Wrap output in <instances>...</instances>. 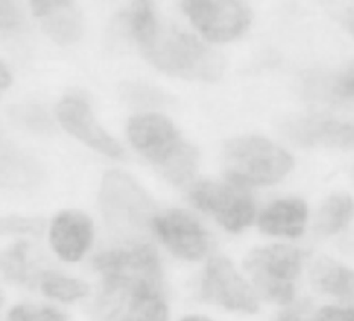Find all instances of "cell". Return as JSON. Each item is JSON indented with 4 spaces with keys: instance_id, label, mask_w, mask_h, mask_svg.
<instances>
[{
    "instance_id": "30",
    "label": "cell",
    "mask_w": 354,
    "mask_h": 321,
    "mask_svg": "<svg viewBox=\"0 0 354 321\" xmlns=\"http://www.w3.org/2000/svg\"><path fill=\"white\" fill-rule=\"evenodd\" d=\"M3 306V293H1V289H0V309Z\"/></svg>"
},
{
    "instance_id": "3",
    "label": "cell",
    "mask_w": 354,
    "mask_h": 321,
    "mask_svg": "<svg viewBox=\"0 0 354 321\" xmlns=\"http://www.w3.org/2000/svg\"><path fill=\"white\" fill-rule=\"evenodd\" d=\"M127 134L133 147L155 163L173 184H184L195 174L196 149L181 140L173 123L156 113L131 118Z\"/></svg>"
},
{
    "instance_id": "6",
    "label": "cell",
    "mask_w": 354,
    "mask_h": 321,
    "mask_svg": "<svg viewBox=\"0 0 354 321\" xmlns=\"http://www.w3.org/2000/svg\"><path fill=\"white\" fill-rule=\"evenodd\" d=\"M289 154L264 137L246 136L228 141L223 149V170L236 185H268L292 167Z\"/></svg>"
},
{
    "instance_id": "16",
    "label": "cell",
    "mask_w": 354,
    "mask_h": 321,
    "mask_svg": "<svg viewBox=\"0 0 354 321\" xmlns=\"http://www.w3.org/2000/svg\"><path fill=\"white\" fill-rule=\"evenodd\" d=\"M123 318L126 321H173L165 284H138L130 293Z\"/></svg>"
},
{
    "instance_id": "9",
    "label": "cell",
    "mask_w": 354,
    "mask_h": 321,
    "mask_svg": "<svg viewBox=\"0 0 354 321\" xmlns=\"http://www.w3.org/2000/svg\"><path fill=\"white\" fill-rule=\"evenodd\" d=\"M181 7L198 30L212 42H228L250 25L252 11L241 1L188 0Z\"/></svg>"
},
{
    "instance_id": "20",
    "label": "cell",
    "mask_w": 354,
    "mask_h": 321,
    "mask_svg": "<svg viewBox=\"0 0 354 321\" xmlns=\"http://www.w3.org/2000/svg\"><path fill=\"white\" fill-rule=\"evenodd\" d=\"M7 321H68V317L65 313L53 306L21 303L10 309Z\"/></svg>"
},
{
    "instance_id": "25",
    "label": "cell",
    "mask_w": 354,
    "mask_h": 321,
    "mask_svg": "<svg viewBox=\"0 0 354 321\" xmlns=\"http://www.w3.org/2000/svg\"><path fill=\"white\" fill-rule=\"evenodd\" d=\"M24 24L21 8L11 1H0V30H14Z\"/></svg>"
},
{
    "instance_id": "2",
    "label": "cell",
    "mask_w": 354,
    "mask_h": 321,
    "mask_svg": "<svg viewBox=\"0 0 354 321\" xmlns=\"http://www.w3.org/2000/svg\"><path fill=\"white\" fill-rule=\"evenodd\" d=\"M140 51L158 69L187 79L214 82L224 71L221 54L194 35L159 21L151 37L140 46Z\"/></svg>"
},
{
    "instance_id": "1",
    "label": "cell",
    "mask_w": 354,
    "mask_h": 321,
    "mask_svg": "<svg viewBox=\"0 0 354 321\" xmlns=\"http://www.w3.org/2000/svg\"><path fill=\"white\" fill-rule=\"evenodd\" d=\"M307 257L301 248L275 241L250 248L242 257L241 268L260 302L279 309L299 299L297 282Z\"/></svg>"
},
{
    "instance_id": "8",
    "label": "cell",
    "mask_w": 354,
    "mask_h": 321,
    "mask_svg": "<svg viewBox=\"0 0 354 321\" xmlns=\"http://www.w3.org/2000/svg\"><path fill=\"white\" fill-rule=\"evenodd\" d=\"M189 201L230 234H241L256 217L252 196L234 183L198 181L189 191Z\"/></svg>"
},
{
    "instance_id": "24",
    "label": "cell",
    "mask_w": 354,
    "mask_h": 321,
    "mask_svg": "<svg viewBox=\"0 0 354 321\" xmlns=\"http://www.w3.org/2000/svg\"><path fill=\"white\" fill-rule=\"evenodd\" d=\"M311 321H354V304H315Z\"/></svg>"
},
{
    "instance_id": "10",
    "label": "cell",
    "mask_w": 354,
    "mask_h": 321,
    "mask_svg": "<svg viewBox=\"0 0 354 321\" xmlns=\"http://www.w3.org/2000/svg\"><path fill=\"white\" fill-rule=\"evenodd\" d=\"M57 118L62 127L95 151L111 156L123 158L124 151L95 120L90 107L75 97H68L57 105Z\"/></svg>"
},
{
    "instance_id": "26",
    "label": "cell",
    "mask_w": 354,
    "mask_h": 321,
    "mask_svg": "<svg viewBox=\"0 0 354 321\" xmlns=\"http://www.w3.org/2000/svg\"><path fill=\"white\" fill-rule=\"evenodd\" d=\"M24 120L30 129H46L50 126L47 115L43 113L39 108H28L24 112Z\"/></svg>"
},
{
    "instance_id": "5",
    "label": "cell",
    "mask_w": 354,
    "mask_h": 321,
    "mask_svg": "<svg viewBox=\"0 0 354 321\" xmlns=\"http://www.w3.org/2000/svg\"><path fill=\"white\" fill-rule=\"evenodd\" d=\"M194 299L235 317H254L263 306L242 268L239 270L228 256L216 252L203 262Z\"/></svg>"
},
{
    "instance_id": "31",
    "label": "cell",
    "mask_w": 354,
    "mask_h": 321,
    "mask_svg": "<svg viewBox=\"0 0 354 321\" xmlns=\"http://www.w3.org/2000/svg\"><path fill=\"white\" fill-rule=\"evenodd\" d=\"M115 321H126V320H124L123 317H119V318H118V320H115Z\"/></svg>"
},
{
    "instance_id": "27",
    "label": "cell",
    "mask_w": 354,
    "mask_h": 321,
    "mask_svg": "<svg viewBox=\"0 0 354 321\" xmlns=\"http://www.w3.org/2000/svg\"><path fill=\"white\" fill-rule=\"evenodd\" d=\"M173 321H221V320L205 311H187L173 318Z\"/></svg>"
},
{
    "instance_id": "13",
    "label": "cell",
    "mask_w": 354,
    "mask_h": 321,
    "mask_svg": "<svg viewBox=\"0 0 354 321\" xmlns=\"http://www.w3.org/2000/svg\"><path fill=\"white\" fill-rule=\"evenodd\" d=\"M308 220L306 202L296 198L279 199L268 205L256 219L257 228L270 238L297 239L303 237Z\"/></svg>"
},
{
    "instance_id": "19",
    "label": "cell",
    "mask_w": 354,
    "mask_h": 321,
    "mask_svg": "<svg viewBox=\"0 0 354 321\" xmlns=\"http://www.w3.org/2000/svg\"><path fill=\"white\" fill-rule=\"evenodd\" d=\"M39 288L44 296L61 303H72L90 293V286L84 281L54 271H43L39 278Z\"/></svg>"
},
{
    "instance_id": "14",
    "label": "cell",
    "mask_w": 354,
    "mask_h": 321,
    "mask_svg": "<svg viewBox=\"0 0 354 321\" xmlns=\"http://www.w3.org/2000/svg\"><path fill=\"white\" fill-rule=\"evenodd\" d=\"M32 12L41 19V28L54 42L69 44L76 42L83 30L82 15L72 1L35 0Z\"/></svg>"
},
{
    "instance_id": "11",
    "label": "cell",
    "mask_w": 354,
    "mask_h": 321,
    "mask_svg": "<svg viewBox=\"0 0 354 321\" xmlns=\"http://www.w3.org/2000/svg\"><path fill=\"white\" fill-rule=\"evenodd\" d=\"M94 227L80 210H62L51 221L48 241L54 253L64 262H79L91 246Z\"/></svg>"
},
{
    "instance_id": "12",
    "label": "cell",
    "mask_w": 354,
    "mask_h": 321,
    "mask_svg": "<svg viewBox=\"0 0 354 321\" xmlns=\"http://www.w3.org/2000/svg\"><path fill=\"white\" fill-rule=\"evenodd\" d=\"M307 277L314 292L328 303L354 304V268L321 255L311 259L307 264Z\"/></svg>"
},
{
    "instance_id": "7",
    "label": "cell",
    "mask_w": 354,
    "mask_h": 321,
    "mask_svg": "<svg viewBox=\"0 0 354 321\" xmlns=\"http://www.w3.org/2000/svg\"><path fill=\"white\" fill-rule=\"evenodd\" d=\"M149 235L180 262L199 263L214 253L210 231L198 217L183 209L156 212Z\"/></svg>"
},
{
    "instance_id": "4",
    "label": "cell",
    "mask_w": 354,
    "mask_h": 321,
    "mask_svg": "<svg viewBox=\"0 0 354 321\" xmlns=\"http://www.w3.org/2000/svg\"><path fill=\"white\" fill-rule=\"evenodd\" d=\"M100 206L106 226L119 242L149 238L156 209L145 191L126 173L111 170L101 184Z\"/></svg>"
},
{
    "instance_id": "17",
    "label": "cell",
    "mask_w": 354,
    "mask_h": 321,
    "mask_svg": "<svg viewBox=\"0 0 354 321\" xmlns=\"http://www.w3.org/2000/svg\"><path fill=\"white\" fill-rule=\"evenodd\" d=\"M354 217V201L347 194L330 195L319 208L313 230L319 238H329L340 234Z\"/></svg>"
},
{
    "instance_id": "28",
    "label": "cell",
    "mask_w": 354,
    "mask_h": 321,
    "mask_svg": "<svg viewBox=\"0 0 354 321\" xmlns=\"http://www.w3.org/2000/svg\"><path fill=\"white\" fill-rule=\"evenodd\" d=\"M10 84H11L10 71L7 69V66L3 62H0V93L3 90H6Z\"/></svg>"
},
{
    "instance_id": "21",
    "label": "cell",
    "mask_w": 354,
    "mask_h": 321,
    "mask_svg": "<svg viewBox=\"0 0 354 321\" xmlns=\"http://www.w3.org/2000/svg\"><path fill=\"white\" fill-rule=\"evenodd\" d=\"M44 230V220L33 216H4L0 217V237L6 235H40Z\"/></svg>"
},
{
    "instance_id": "15",
    "label": "cell",
    "mask_w": 354,
    "mask_h": 321,
    "mask_svg": "<svg viewBox=\"0 0 354 321\" xmlns=\"http://www.w3.org/2000/svg\"><path fill=\"white\" fill-rule=\"evenodd\" d=\"M293 140L301 144H325L332 147L354 145V119H301L288 126Z\"/></svg>"
},
{
    "instance_id": "18",
    "label": "cell",
    "mask_w": 354,
    "mask_h": 321,
    "mask_svg": "<svg viewBox=\"0 0 354 321\" xmlns=\"http://www.w3.org/2000/svg\"><path fill=\"white\" fill-rule=\"evenodd\" d=\"M30 246L26 241H18L0 252V273L3 277L18 285L39 282L43 271H37L30 260Z\"/></svg>"
},
{
    "instance_id": "22",
    "label": "cell",
    "mask_w": 354,
    "mask_h": 321,
    "mask_svg": "<svg viewBox=\"0 0 354 321\" xmlns=\"http://www.w3.org/2000/svg\"><path fill=\"white\" fill-rule=\"evenodd\" d=\"M315 302L310 296H301L289 306L279 307L268 321H311V313Z\"/></svg>"
},
{
    "instance_id": "29",
    "label": "cell",
    "mask_w": 354,
    "mask_h": 321,
    "mask_svg": "<svg viewBox=\"0 0 354 321\" xmlns=\"http://www.w3.org/2000/svg\"><path fill=\"white\" fill-rule=\"evenodd\" d=\"M344 22H346V26L350 30V33L354 36V6L347 8V11L344 14Z\"/></svg>"
},
{
    "instance_id": "23",
    "label": "cell",
    "mask_w": 354,
    "mask_h": 321,
    "mask_svg": "<svg viewBox=\"0 0 354 321\" xmlns=\"http://www.w3.org/2000/svg\"><path fill=\"white\" fill-rule=\"evenodd\" d=\"M329 97L335 102H354V62L332 82Z\"/></svg>"
}]
</instances>
